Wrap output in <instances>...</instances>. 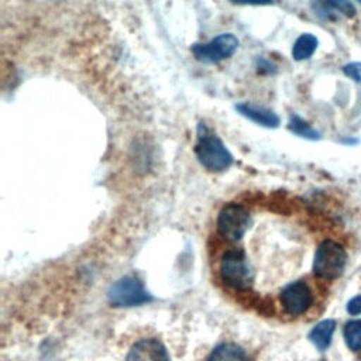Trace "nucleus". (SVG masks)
<instances>
[{
    "label": "nucleus",
    "instance_id": "obj_1",
    "mask_svg": "<svg viewBox=\"0 0 361 361\" xmlns=\"http://www.w3.org/2000/svg\"><path fill=\"white\" fill-rule=\"evenodd\" d=\"M195 154L202 166L210 172L226 171L233 164V155L230 151L204 123L197 126Z\"/></svg>",
    "mask_w": 361,
    "mask_h": 361
},
{
    "label": "nucleus",
    "instance_id": "obj_2",
    "mask_svg": "<svg viewBox=\"0 0 361 361\" xmlns=\"http://www.w3.org/2000/svg\"><path fill=\"white\" fill-rule=\"evenodd\" d=\"M347 252L344 247L333 240H324L319 244L314 259H313V274L324 281L337 279L345 268Z\"/></svg>",
    "mask_w": 361,
    "mask_h": 361
},
{
    "label": "nucleus",
    "instance_id": "obj_3",
    "mask_svg": "<svg viewBox=\"0 0 361 361\" xmlns=\"http://www.w3.org/2000/svg\"><path fill=\"white\" fill-rule=\"evenodd\" d=\"M220 276L235 290H247L254 281V272L243 250H228L220 261Z\"/></svg>",
    "mask_w": 361,
    "mask_h": 361
},
{
    "label": "nucleus",
    "instance_id": "obj_4",
    "mask_svg": "<svg viewBox=\"0 0 361 361\" xmlns=\"http://www.w3.org/2000/svg\"><path fill=\"white\" fill-rule=\"evenodd\" d=\"M107 300L116 307L138 306L152 300L141 281L133 275H126L117 279L107 290Z\"/></svg>",
    "mask_w": 361,
    "mask_h": 361
},
{
    "label": "nucleus",
    "instance_id": "obj_5",
    "mask_svg": "<svg viewBox=\"0 0 361 361\" xmlns=\"http://www.w3.org/2000/svg\"><path fill=\"white\" fill-rule=\"evenodd\" d=\"M251 224L250 212L240 203H227L219 213L217 230L221 237L238 241Z\"/></svg>",
    "mask_w": 361,
    "mask_h": 361
},
{
    "label": "nucleus",
    "instance_id": "obj_6",
    "mask_svg": "<svg viewBox=\"0 0 361 361\" xmlns=\"http://www.w3.org/2000/svg\"><path fill=\"white\" fill-rule=\"evenodd\" d=\"M238 48V38L230 32H224L209 42L195 44L192 52L195 58L204 63H214L230 58Z\"/></svg>",
    "mask_w": 361,
    "mask_h": 361
},
{
    "label": "nucleus",
    "instance_id": "obj_7",
    "mask_svg": "<svg viewBox=\"0 0 361 361\" xmlns=\"http://www.w3.org/2000/svg\"><path fill=\"white\" fill-rule=\"evenodd\" d=\"M279 298L285 312L290 316H300L306 313L313 303L312 289L302 279L288 283L282 289Z\"/></svg>",
    "mask_w": 361,
    "mask_h": 361
},
{
    "label": "nucleus",
    "instance_id": "obj_8",
    "mask_svg": "<svg viewBox=\"0 0 361 361\" xmlns=\"http://www.w3.org/2000/svg\"><path fill=\"white\" fill-rule=\"evenodd\" d=\"M126 361H171V357L166 347L158 338L148 337L131 345Z\"/></svg>",
    "mask_w": 361,
    "mask_h": 361
},
{
    "label": "nucleus",
    "instance_id": "obj_9",
    "mask_svg": "<svg viewBox=\"0 0 361 361\" xmlns=\"http://www.w3.org/2000/svg\"><path fill=\"white\" fill-rule=\"evenodd\" d=\"M235 109L241 116L247 117L248 120L259 126H264L268 128H275L279 126V117L269 109L255 106L251 103H240L235 106Z\"/></svg>",
    "mask_w": 361,
    "mask_h": 361
},
{
    "label": "nucleus",
    "instance_id": "obj_10",
    "mask_svg": "<svg viewBox=\"0 0 361 361\" xmlns=\"http://www.w3.org/2000/svg\"><path fill=\"white\" fill-rule=\"evenodd\" d=\"M313 8L324 18H336L337 14L354 17L355 7L350 0H314Z\"/></svg>",
    "mask_w": 361,
    "mask_h": 361
},
{
    "label": "nucleus",
    "instance_id": "obj_11",
    "mask_svg": "<svg viewBox=\"0 0 361 361\" xmlns=\"http://www.w3.org/2000/svg\"><path fill=\"white\" fill-rule=\"evenodd\" d=\"M336 330V320L333 319H324L319 322L309 333V340L313 343V345L319 351H326L330 344L331 338Z\"/></svg>",
    "mask_w": 361,
    "mask_h": 361
},
{
    "label": "nucleus",
    "instance_id": "obj_12",
    "mask_svg": "<svg viewBox=\"0 0 361 361\" xmlns=\"http://www.w3.org/2000/svg\"><path fill=\"white\" fill-rule=\"evenodd\" d=\"M207 361H248V357L240 345L223 343L210 353Z\"/></svg>",
    "mask_w": 361,
    "mask_h": 361
},
{
    "label": "nucleus",
    "instance_id": "obj_13",
    "mask_svg": "<svg viewBox=\"0 0 361 361\" xmlns=\"http://www.w3.org/2000/svg\"><path fill=\"white\" fill-rule=\"evenodd\" d=\"M317 44L319 41L313 34H302L293 44V48H292L293 58L296 61H303L310 58L316 51Z\"/></svg>",
    "mask_w": 361,
    "mask_h": 361
},
{
    "label": "nucleus",
    "instance_id": "obj_14",
    "mask_svg": "<svg viewBox=\"0 0 361 361\" xmlns=\"http://www.w3.org/2000/svg\"><path fill=\"white\" fill-rule=\"evenodd\" d=\"M343 334L350 350H361V319L348 320L343 327Z\"/></svg>",
    "mask_w": 361,
    "mask_h": 361
},
{
    "label": "nucleus",
    "instance_id": "obj_15",
    "mask_svg": "<svg viewBox=\"0 0 361 361\" xmlns=\"http://www.w3.org/2000/svg\"><path fill=\"white\" fill-rule=\"evenodd\" d=\"M289 130H290L292 133H295L296 135L303 137V138H307V140H319V138H320V134H319L310 124H307L303 118H300V117L296 116V114H292V116H290V120H289Z\"/></svg>",
    "mask_w": 361,
    "mask_h": 361
},
{
    "label": "nucleus",
    "instance_id": "obj_16",
    "mask_svg": "<svg viewBox=\"0 0 361 361\" xmlns=\"http://www.w3.org/2000/svg\"><path fill=\"white\" fill-rule=\"evenodd\" d=\"M343 72L354 82L361 83V62H351L343 66Z\"/></svg>",
    "mask_w": 361,
    "mask_h": 361
},
{
    "label": "nucleus",
    "instance_id": "obj_17",
    "mask_svg": "<svg viewBox=\"0 0 361 361\" xmlns=\"http://www.w3.org/2000/svg\"><path fill=\"white\" fill-rule=\"evenodd\" d=\"M347 312L353 316H358L361 314V295L353 296L348 302H347Z\"/></svg>",
    "mask_w": 361,
    "mask_h": 361
},
{
    "label": "nucleus",
    "instance_id": "obj_18",
    "mask_svg": "<svg viewBox=\"0 0 361 361\" xmlns=\"http://www.w3.org/2000/svg\"><path fill=\"white\" fill-rule=\"evenodd\" d=\"M231 3L235 4H254V6H265V4H272V0H230Z\"/></svg>",
    "mask_w": 361,
    "mask_h": 361
},
{
    "label": "nucleus",
    "instance_id": "obj_19",
    "mask_svg": "<svg viewBox=\"0 0 361 361\" xmlns=\"http://www.w3.org/2000/svg\"><path fill=\"white\" fill-rule=\"evenodd\" d=\"M358 1H360V3H361V0H358Z\"/></svg>",
    "mask_w": 361,
    "mask_h": 361
}]
</instances>
